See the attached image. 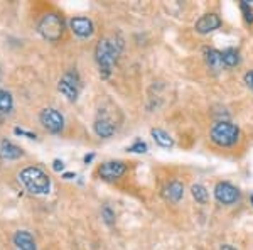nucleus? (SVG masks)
I'll return each mask as SVG.
<instances>
[{
  "mask_svg": "<svg viewBox=\"0 0 253 250\" xmlns=\"http://www.w3.org/2000/svg\"><path fill=\"white\" fill-rule=\"evenodd\" d=\"M122 51V43H117V41L112 39H101L98 41L96 49H95V58L98 63V68H100V76L103 80L112 75V69L115 66L118 54Z\"/></svg>",
  "mask_w": 253,
  "mask_h": 250,
  "instance_id": "f257e3e1",
  "label": "nucleus"
},
{
  "mask_svg": "<svg viewBox=\"0 0 253 250\" xmlns=\"http://www.w3.org/2000/svg\"><path fill=\"white\" fill-rule=\"evenodd\" d=\"M19 181L31 195H47L51 190V179L41 167L31 166L19 173Z\"/></svg>",
  "mask_w": 253,
  "mask_h": 250,
  "instance_id": "f03ea898",
  "label": "nucleus"
},
{
  "mask_svg": "<svg viewBox=\"0 0 253 250\" xmlns=\"http://www.w3.org/2000/svg\"><path fill=\"white\" fill-rule=\"evenodd\" d=\"M210 139L218 147H231L238 142L240 129L231 122H216L210 130Z\"/></svg>",
  "mask_w": 253,
  "mask_h": 250,
  "instance_id": "7ed1b4c3",
  "label": "nucleus"
},
{
  "mask_svg": "<svg viewBox=\"0 0 253 250\" xmlns=\"http://www.w3.org/2000/svg\"><path fill=\"white\" fill-rule=\"evenodd\" d=\"M39 32L44 39L58 43L63 36V19L56 14H46L39 22Z\"/></svg>",
  "mask_w": 253,
  "mask_h": 250,
  "instance_id": "20e7f679",
  "label": "nucleus"
},
{
  "mask_svg": "<svg viewBox=\"0 0 253 250\" xmlns=\"http://www.w3.org/2000/svg\"><path fill=\"white\" fill-rule=\"evenodd\" d=\"M39 120L44 129L51 134H59L64 129V117L56 108H44L39 115Z\"/></svg>",
  "mask_w": 253,
  "mask_h": 250,
  "instance_id": "39448f33",
  "label": "nucleus"
},
{
  "mask_svg": "<svg viewBox=\"0 0 253 250\" xmlns=\"http://www.w3.org/2000/svg\"><path fill=\"white\" fill-rule=\"evenodd\" d=\"M58 90L63 97H66L69 101H76L80 95V78L76 73H66L58 83Z\"/></svg>",
  "mask_w": 253,
  "mask_h": 250,
  "instance_id": "423d86ee",
  "label": "nucleus"
},
{
  "mask_svg": "<svg viewBox=\"0 0 253 250\" xmlns=\"http://www.w3.org/2000/svg\"><path fill=\"white\" fill-rule=\"evenodd\" d=\"M214 198L221 204H235L240 200V190L233 184L221 181L214 186Z\"/></svg>",
  "mask_w": 253,
  "mask_h": 250,
  "instance_id": "0eeeda50",
  "label": "nucleus"
},
{
  "mask_svg": "<svg viewBox=\"0 0 253 250\" xmlns=\"http://www.w3.org/2000/svg\"><path fill=\"white\" fill-rule=\"evenodd\" d=\"M126 173V164L122 161H110V162H103L100 167H98V176L105 181H115V179H120L122 176Z\"/></svg>",
  "mask_w": 253,
  "mask_h": 250,
  "instance_id": "6e6552de",
  "label": "nucleus"
},
{
  "mask_svg": "<svg viewBox=\"0 0 253 250\" xmlns=\"http://www.w3.org/2000/svg\"><path fill=\"white\" fill-rule=\"evenodd\" d=\"M221 24H223L221 17H219L218 14H213V12H211V14H205L196 20L194 29H196V32H199V34H210V32L219 29Z\"/></svg>",
  "mask_w": 253,
  "mask_h": 250,
  "instance_id": "1a4fd4ad",
  "label": "nucleus"
},
{
  "mask_svg": "<svg viewBox=\"0 0 253 250\" xmlns=\"http://www.w3.org/2000/svg\"><path fill=\"white\" fill-rule=\"evenodd\" d=\"M69 27H71V31L75 32L78 38L81 39H88L93 36V32H95V26H93V22L86 17H75L69 20Z\"/></svg>",
  "mask_w": 253,
  "mask_h": 250,
  "instance_id": "9d476101",
  "label": "nucleus"
},
{
  "mask_svg": "<svg viewBox=\"0 0 253 250\" xmlns=\"http://www.w3.org/2000/svg\"><path fill=\"white\" fill-rule=\"evenodd\" d=\"M93 129H95V134L98 137L101 139H108L112 137L113 134H115L117 127L113 124V120L110 117H107L105 113H100L98 118L95 120V125H93Z\"/></svg>",
  "mask_w": 253,
  "mask_h": 250,
  "instance_id": "9b49d317",
  "label": "nucleus"
},
{
  "mask_svg": "<svg viewBox=\"0 0 253 250\" xmlns=\"http://www.w3.org/2000/svg\"><path fill=\"white\" fill-rule=\"evenodd\" d=\"M162 195L169 203H179L182 200V196H184V186L179 181H172L164 188Z\"/></svg>",
  "mask_w": 253,
  "mask_h": 250,
  "instance_id": "f8f14e48",
  "label": "nucleus"
},
{
  "mask_svg": "<svg viewBox=\"0 0 253 250\" xmlns=\"http://www.w3.org/2000/svg\"><path fill=\"white\" fill-rule=\"evenodd\" d=\"M24 152L19 146L12 144L10 141H2L0 142V157L3 161H15V159L22 157Z\"/></svg>",
  "mask_w": 253,
  "mask_h": 250,
  "instance_id": "ddd939ff",
  "label": "nucleus"
},
{
  "mask_svg": "<svg viewBox=\"0 0 253 250\" xmlns=\"http://www.w3.org/2000/svg\"><path fill=\"white\" fill-rule=\"evenodd\" d=\"M14 244L19 250H38L36 247V240L29 232L26 230H19L14 235Z\"/></svg>",
  "mask_w": 253,
  "mask_h": 250,
  "instance_id": "4468645a",
  "label": "nucleus"
},
{
  "mask_svg": "<svg viewBox=\"0 0 253 250\" xmlns=\"http://www.w3.org/2000/svg\"><path fill=\"white\" fill-rule=\"evenodd\" d=\"M205 58H206V63L213 71H219L221 68H224L223 64V54L221 51L218 49H213V48H206L205 49Z\"/></svg>",
  "mask_w": 253,
  "mask_h": 250,
  "instance_id": "2eb2a0df",
  "label": "nucleus"
},
{
  "mask_svg": "<svg viewBox=\"0 0 253 250\" xmlns=\"http://www.w3.org/2000/svg\"><path fill=\"white\" fill-rule=\"evenodd\" d=\"M150 135L156 141V144L159 147H164V149H170L174 146V139L170 137V134H167L166 130L162 129H152L150 130Z\"/></svg>",
  "mask_w": 253,
  "mask_h": 250,
  "instance_id": "dca6fc26",
  "label": "nucleus"
},
{
  "mask_svg": "<svg viewBox=\"0 0 253 250\" xmlns=\"http://www.w3.org/2000/svg\"><path fill=\"white\" fill-rule=\"evenodd\" d=\"M223 54V64L224 68H235L240 64V52L235 48H228L221 51Z\"/></svg>",
  "mask_w": 253,
  "mask_h": 250,
  "instance_id": "f3484780",
  "label": "nucleus"
},
{
  "mask_svg": "<svg viewBox=\"0 0 253 250\" xmlns=\"http://www.w3.org/2000/svg\"><path fill=\"white\" fill-rule=\"evenodd\" d=\"M191 195H193V198L199 204H206L208 200H210V193H208V190L203 184H193L191 186Z\"/></svg>",
  "mask_w": 253,
  "mask_h": 250,
  "instance_id": "a211bd4d",
  "label": "nucleus"
},
{
  "mask_svg": "<svg viewBox=\"0 0 253 250\" xmlns=\"http://www.w3.org/2000/svg\"><path fill=\"white\" fill-rule=\"evenodd\" d=\"M12 106H14L12 95L5 90H0V113H10Z\"/></svg>",
  "mask_w": 253,
  "mask_h": 250,
  "instance_id": "6ab92c4d",
  "label": "nucleus"
},
{
  "mask_svg": "<svg viewBox=\"0 0 253 250\" xmlns=\"http://www.w3.org/2000/svg\"><path fill=\"white\" fill-rule=\"evenodd\" d=\"M240 9H242V12H243L245 22L253 24V9H252L250 3H248L247 0H242V2H240Z\"/></svg>",
  "mask_w": 253,
  "mask_h": 250,
  "instance_id": "aec40b11",
  "label": "nucleus"
},
{
  "mask_svg": "<svg viewBox=\"0 0 253 250\" xmlns=\"http://www.w3.org/2000/svg\"><path fill=\"white\" fill-rule=\"evenodd\" d=\"M101 218L105 220V223L107 225H113L115 223V213L110 206H103V210H101Z\"/></svg>",
  "mask_w": 253,
  "mask_h": 250,
  "instance_id": "412c9836",
  "label": "nucleus"
},
{
  "mask_svg": "<svg viewBox=\"0 0 253 250\" xmlns=\"http://www.w3.org/2000/svg\"><path fill=\"white\" fill-rule=\"evenodd\" d=\"M128 152H135V154H145L147 150H149V146L145 144V142H142V141H137L133 146H130L128 149Z\"/></svg>",
  "mask_w": 253,
  "mask_h": 250,
  "instance_id": "4be33fe9",
  "label": "nucleus"
},
{
  "mask_svg": "<svg viewBox=\"0 0 253 250\" xmlns=\"http://www.w3.org/2000/svg\"><path fill=\"white\" fill-rule=\"evenodd\" d=\"M14 134H15V135H26V137H29V139H36V134H32V132H26V130L19 129V127H15V129H14Z\"/></svg>",
  "mask_w": 253,
  "mask_h": 250,
  "instance_id": "5701e85b",
  "label": "nucleus"
},
{
  "mask_svg": "<svg viewBox=\"0 0 253 250\" xmlns=\"http://www.w3.org/2000/svg\"><path fill=\"white\" fill-rule=\"evenodd\" d=\"M245 83H247V87L253 92V71H248L247 75H245Z\"/></svg>",
  "mask_w": 253,
  "mask_h": 250,
  "instance_id": "b1692460",
  "label": "nucleus"
},
{
  "mask_svg": "<svg viewBox=\"0 0 253 250\" xmlns=\"http://www.w3.org/2000/svg\"><path fill=\"white\" fill-rule=\"evenodd\" d=\"M52 169H54L56 173H61V171L64 169V162H63V161H59V159H56V161L52 162Z\"/></svg>",
  "mask_w": 253,
  "mask_h": 250,
  "instance_id": "393cba45",
  "label": "nucleus"
},
{
  "mask_svg": "<svg viewBox=\"0 0 253 250\" xmlns=\"http://www.w3.org/2000/svg\"><path fill=\"white\" fill-rule=\"evenodd\" d=\"M93 159H95V154H86L84 155V164H89Z\"/></svg>",
  "mask_w": 253,
  "mask_h": 250,
  "instance_id": "a878e982",
  "label": "nucleus"
},
{
  "mask_svg": "<svg viewBox=\"0 0 253 250\" xmlns=\"http://www.w3.org/2000/svg\"><path fill=\"white\" fill-rule=\"evenodd\" d=\"M219 250H236L233 245H228V244H224V245H221V247H219Z\"/></svg>",
  "mask_w": 253,
  "mask_h": 250,
  "instance_id": "bb28decb",
  "label": "nucleus"
},
{
  "mask_svg": "<svg viewBox=\"0 0 253 250\" xmlns=\"http://www.w3.org/2000/svg\"><path fill=\"white\" fill-rule=\"evenodd\" d=\"M63 178H64V179H73V178H76V174H75V173H64V174H63Z\"/></svg>",
  "mask_w": 253,
  "mask_h": 250,
  "instance_id": "cd10ccee",
  "label": "nucleus"
},
{
  "mask_svg": "<svg viewBox=\"0 0 253 250\" xmlns=\"http://www.w3.org/2000/svg\"><path fill=\"white\" fill-rule=\"evenodd\" d=\"M250 200H252V204H253V195H252V198H250Z\"/></svg>",
  "mask_w": 253,
  "mask_h": 250,
  "instance_id": "c85d7f7f",
  "label": "nucleus"
}]
</instances>
